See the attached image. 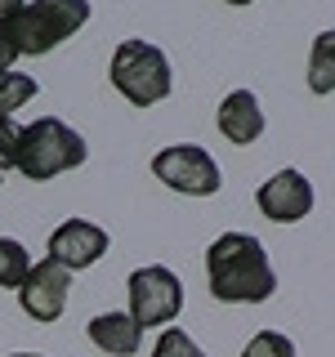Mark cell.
<instances>
[{"instance_id": "6da1fadb", "label": "cell", "mask_w": 335, "mask_h": 357, "mask_svg": "<svg viewBox=\"0 0 335 357\" xmlns=\"http://www.w3.org/2000/svg\"><path fill=\"white\" fill-rule=\"evenodd\" d=\"M206 282L219 304H264L277 290L268 250L251 232H223L206 250Z\"/></svg>"}, {"instance_id": "7a4b0ae2", "label": "cell", "mask_w": 335, "mask_h": 357, "mask_svg": "<svg viewBox=\"0 0 335 357\" xmlns=\"http://www.w3.org/2000/svg\"><path fill=\"white\" fill-rule=\"evenodd\" d=\"M85 139L76 134L67 121L59 116H40L31 121L27 130H22V143H18V170L27 178H36V183H45V178L63 174V170H76V165H85Z\"/></svg>"}, {"instance_id": "3957f363", "label": "cell", "mask_w": 335, "mask_h": 357, "mask_svg": "<svg viewBox=\"0 0 335 357\" xmlns=\"http://www.w3.org/2000/svg\"><path fill=\"white\" fill-rule=\"evenodd\" d=\"M89 22V0H31L27 9H18L9 18L18 54H50L59 50L67 36H76Z\"/></svg>"}, {"instance_id": "277c9868", "label": "cell", "mask_w": 335, "mask_h": 357, "mask_svg": "<svg viewBox=\"0 0 335 357\" xmlns=\"http://www.w3.org/2000/svg\"><path fill=\"white\" fill-rule=\"evenodd\" d=\"M112 85L134 107H152L170 94V59L148 40H121L112 54Z\"/></svg>"}, {"instance_id": "5b68a950", "label": "cell", "mask_w": 335, "mask_h": 357, "mask_svg": "<svg viewBox=\"0 0 335 357\" xmlns=\"http://www.w3.org/2000/svg\"><path fill=\"white\" fill-rule=\"evenodd\" d=\"M152 174L161 178L165 188H174V192L184 197H215L223 174L215 165V156L206 148H197V143H174V148H161L152 156Z\"/></svg>"}, {"instance_id": "8992f818", "label": "cell", "mask_w": 335, "mask_h": 357, "mask_svg": "<svg viewBox=\"0 0 335 357\" xmlns=\"http://www.w3.org/2000/svg\"><path fill=\"white\" fill-rule=\"evenodd\" d=\"M184 308V282L170 268L152 264V268H134L130 273V317L148 326H170Z\"/></svg>"}, {"instance_id": "52a82bcc", "label": "cell", "mask_w": 335, "mask_h": 357, "mask_svg": "<svg viewBox=\"0 0 335 357\" xmlns=\"http://www.w3.org/2000/svg\"><path fill=\"white\" fill-rule=\"evenodd\" d=\"M67 290H72V273L45 255L40 264H31L27 282L18 286V304L31 321H59L67 308Z\"/></svg>"}, {"instance_id": "ba28073f", "label": "cell", "mask_w": 335, "mask_h": 357, "mask_svg": "<svg viewBox=\"0 0 335 357\" xmlns=\"http://www.w3.org/2000/svg\"><path fill=\"white\" fill-rule=\"evenodd\" d=\"M107 232L98 228V223H89V219H67L59 223V228L50 232V259L54 264H63L67 273H81V268L89 264H98L107 255Z\"/></svg>"}, {"instance_id": "9c48e42d", "label": "cell", "mask_w": 335, "mask_h": 357, "mask_svg": "<svg viewBox=\"0 0 335 357\" xmlns=\"http://www.w3.org/2000/svg\"><path fill=\"white\" fill-rule=\"evenodd\" d=\"M255 206L273 223H299L313 210V188L299 170H277L260 192H255Z\"/></svg>"}, {"instance_id": "30bf717a", "label": "cell", "mask_w": 335, "mask_h": 357, "mask_svg": "<svg viewBox=\"0 0 335 357\" xmlns=\"http://www.w3.org/2000/svg\"><path fill=\"white\" fill-rule=\"evenodd\" d=\"M219 134L237 148H251L255 139L264 134V107L251 89H232L228 98L219 103Z\"/></svg>"}, {"instance_id": "8fae6325", "label": "cell", "mask_w": 335, "mask_h": 357, "mask_svg": "<svg viewBox=\"0 0 335 357\" xmlns=\"http://www.w3.org/2000/svg\"><path fill=\"white\" fill-rule=\"evenodd\" d=\"M89 344L103 349L107 357H134L143 344V326L130 317V312H98L89 321Z\"/></svg>"}, {"instance_id": "7c38bea8", "label": "cell", "mask_w": 335, "mask_h": 357, "mask_svg": "<svg viewBox=\"0 0 335 357\" xmlns=\"http://www.w3.org/2000/svg\"><path fill=\"white\" fill-rule=\"evenodd\" d=\"M308 89L313 94H331L335 89V27L322 31L308 50Z\"/></svg>"}, {"instance_id": "4fadbf2b", "label": "cell", "mask_w": 335, "mask_h": 357, "mask_svg": "<svg viewBox=\"0 0 335 357\" xmlns=\"http://www.w3.org/2000/svg\"><path fill=\"white\" fill-rule=\"evenodd\" d=\"M31 273V255L27 245L14 237H0V290H18Z\"/></svg>"}, {"instance_id": "5bb4252c", "label": "cell", "mask_w": 335, "mask_h": 357, "mask_svg": "<svg viewBox=\"0 0 335 357\" xmlns=\"http://www.w3.org/2000/svg\"><path fill=\"white\" fill-rule=\"evenodd\" d=\"M36 98V76L27 72H0V116H14Z\"/></svg>"}, {"instance_id": "9a60e30c", "label": "cell", "mask_w": 335, "mask_h": 357, "mask_svg": "<svg viewBox=\"0 0 335 357\" xmlns=\"http://www.w3.org/2000/svg\"><path fill=\"white\" fill-rule=\"evenodd\" d=\"M241 357H295V344L282 331H260L251 335V344L241 349Z\"/></svg>"}, {"instance_id": "2e32d148", "label": "cell", "mask_w": 335, "mask_h": 357, "mask_svg": "<svg viewBox=\"0 0 335 357\" xmlns=\"http://www.w3.org/2000/svg\"><path fill=\"white\" fill-rule=\"evenodd\" d=\"M152 357H206V353L193 344V335H184L179 326H165L161 340H156V349H152Z\"/></svg>"}, {"instance_id": "e0dca14e", "label": "cell", "mask_w": 335, "mask_h": 357, "mask_svg": "<svg viewBox=\"0 0 335 357\" xmlns=\"http://www.w3.org/2000/svg\"><path fill=\"white\" fill-rule=\"evenodd\" d=\"M18 143H22V126H14V116H0V174L18 170Z\"/></svg>"}, {"instance_id": "ac0fdd59", "label": "cell", "mask_w": 335, "mask_h": 357, "mask_svg": "<svg viewBox=\"0 0 335 357\" xmlns=\"http://www.w3.org/2000/svg\"><path fill=\"white\" fill-rule=\"evenodd\" d=\"M14 59H18L14 31H9V18H0V72H14Z\"/></svg>"}, {"instance_id": "d6986e66", "label": "cell", "mask_w": 335, "mask_h": 357, "mask_svg": "<svg viewBox=\"0 0 335 357\" xmlns=\"http://www.w3.org/2000/svg\"><path fill=\"white\" fill-rule=\"evenodd\" d=\"M18 9H27V0H0V18H14Z\"/></svg>"}, {"instance_id": "ffe728a7", "label": "cell", "mask_w": 335, "mask_h": 357, "mask_svg": "<svg viewBox=\"0 0 335 357\" xmlns=\"http://www.w3.org/2000/svg\"><path fill=\"white\" fill-rule=\"evenodd\" d=\"M223 5H251V0H223Z\"/></svg>"}, {"instance_id": "44dd1931", "label": "cell", "mask_w": 335, "mask_h": 357, "mask_svg": "<svg viewBox=\"0 0 335 357\" xmlns=\"http://www.w3.org/2000/svg\"><path fill=\"white\" fill-rule=\"evenodd\" d=\"M14 357H40V353H14Z\"/></svg>"}, {"instance_id": "7402d4cb", "label": "cell", "mask_w": 335, "mask_h": 357, "mask_svg": "<svg viewBox=\"0 0 335 357\" xmlns=\"http://www.w3.org/2000/svg\"><path fill=\"white\" fill-rule=\"evenodd\" d=\"M0 178H5V174H0Z\"/></svg>"}]
</instances>
